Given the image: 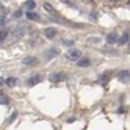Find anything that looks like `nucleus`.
Returning <instances> with one entry per match:
<instances>
[{"label":"nucleus","instance_id":"obj_2","mask_svg":"<svg viewBox=\"0 0 130 130\" xmlns=\"http://www.w3.org/2000/svg\"><path fill=\"white\" fill-rule=\"evenodd\" d=\"M66 58L68 60H71V61H78L80 58H82V52L78 50V49H71L68 53H66Z\"/></svg>","mask_w":130,"mask_h":130},{"label":"nucleus","instance_id":"obj_10","mask_svg":"<svg viewBox=\"0 0 130 130\" xmlns=\"http://www.w3.org/2000/svg\"><path fill=\"white\" fill-rule=\"evenodd\" d=\"M44 35L47 36V38H55V36H57V30H55V28H45Z\"/></svg>","mask_w":130,"mask_h":130},{"label":"nucleus","instance_id":"obj_17","mask_svg":"<svg viewBox=\"0 0 130 130\" xmlns=\"http://www.w3.org/2000/svg\"><path fill=\"white\" fill-rule=\"evenodd\" d=\"M16 83H17V80H16L14 77H10V78L6 80V85H8V86H14Z\"/></svg>","mask_w":130,"mask_h":130},{"label":"nucleus","instance_id":"obj_24","mask_svg":"<svg viewBox=\"0 0 130 130\" xmlns=\"http://www.w3.org/2000/svg\"><path fill=\"white\" fill-rule=\"evenodd\" d=\"M128 3H130V2H128Z\"/></svg>","mask_w":130,"mask_h":130},{"label":"nucleus","instance_id":"obj_8","mask_svg":"<svg viewBox=\"0 0 130 130\" xmlns=\"http://www.w3.org/2000/svg\"><path fill=\"white\" fill-rule=\"evenodd\" d=\"M35 63H36V58H35V57H27V58L22 60V64H24V66H31V64H35Z\"/></svg>","mask_w":130,"mask_h":130},{"label":"nucleus","instance_id":"obj_14","mask_svg":"<svg viewBox=\"0 0 130 130\" xmlns=\"http://www.w3.org/2000/svg\"><path fill=\"white\" fill-rule=\"evenodd\" d=\"M0 104H2V105H8V104H10V99H8L2 91H0Z\"/></svg>","mask_w":130,"mask_h":130},{"label":"nucleus","instance_id":"obj_16","mask_svg":"<svg viewBox=\"0 0 130 130\" xmlns=\"http://www.w3.org/2000/svg\"><path fill=\"white\" fill-rule=\"evenodd\" d=\"M8 36V30H5V28H2L0 30V42H3L5 41V38Z\"/></svg>","mask_w":130,"mask_h":130},{"label":"nucleus","instance_id":"obj_19","mask_svg":"<svg viewBox=\"0 0 130 130\" xmlns=\"http://www.w3.org/2000/svg\"><path fill=\"white\" fill-rule=\"evenodd\" d=\"M44 8H45V10H47L49 13H53V14H55V10H53V8H52L49 3H45V5H44Z\"/></svg>","mask_w":130,"mask_h":130},{"label":"nucleus","instance_id":"obj_23","mask_svg":"<svg viewBox=\"0 0 130 130\" xmlns=\"http://www.w3.org/2000/svg\"><path fill=\"white\" fill-rule=\"evenodd\" d=\"M0 24H5V17H0Z\"/></svg>","mask_w":130,"mask_h":130},{"label":"nucleus","instance_id":"obj_6","mask_svg":"<svg viewBox=\"0 0 130 130\" xmlns=\"http://www.w3.org/2000/svg\"><path fill=\"white\" fill-rule=\"evenodd\" d=\"M25 17H27L28 21H39V16L36 14L35 11H27V13H25Z\"/></svg>","mask_w":130,"mask_h":130},{"label":"nucleus","instance_id":"obj_15","mask_svg":"<svg viewBox=\"0 0 130 130\" xmlns=\"http://www.w3.org/2000/svg\"><path fill=\"white\" fill-rule=\"evenodd\" d=\"M86 41L91 42V44H97V42H100V38H97V36H88Z\"/></svg>","mask_w":130,"mask_h":130},{"label":"nucleus","instance_id":"obj_4","mask_svg":"<svg viewBox=\"0 0 130 130\" xmlns=\"http://www.w3.org/2000/svg\"><path fill=\"white\" fill-rule=\"evenodd\" d=\"M128 77H130V71H121V72L118 74V78H119L121 82H124V83L128 82Z\"/></svg>","mask_w":130,"mask_h":130},{"label":"nucleus","instance_id":"obj_11","mask_svg":"<svg viewBox=\"0 0 130 130\" xmlns=\"http://www.w3.org/2000/svg\"><path fill=\"white\" fill-rule=\"evenodd\" d=\"M128 39H130V35H128V33H124V35L118 39V42H119V44H127Z\"/></svg>","mask_w":130,"mask_h":130},{"label":"nucleus","instance_id":"obj_20","mask_svg":"<svg viewBox=\"0 0 130 130\" xmlns=\"http://www.w3.org/2000/svg\"><path fill=\"white\" fill-rule=\"evenodd\" d=\"M63 44H64V45H72V44H74V41H71V39H66V41H63Z\"/></svg>","mask_w":130,"mask_h":130},{"label":"nucleus","instance_id":"obj_1","mask_svg":"<svg viewBox=\"0 0 130 130\" xmlns=\"http://www.w3.org/2000/svg\"><path fill=\"white\" fill-rule=\"evenodd\" d=\"M27 28H28V27H17V28H13V31L10 33L11 39H13V41H19V39L22 38V36L25 35Z\"/></svg>","mask_w":130,"mask_h":130},{"label":"nucleus","instance_id":"obj_12","mask_svg":"<svg viewBox=\"0 0 130 130\" xmlns=\"http://www.w3.org/2000/svg\"><path fill=\"white\" fill-rule=\"evenodd\" d=\"M39 82H41V77H39V75H33V77H30V80H28V85L33 86V85H36V83H39Z\"/></svg>","mask_w":130,"mask_h":130},{"label":"nucleus","instance_id":"obj_9","mask_svg":"<svg viewBox=\"0 0 130 130\" xmlns=\"http://www.w3.org/2000/svg\"><path fill=\"white\" fill-rule=\"evenodd\" d=\"M107 42H108V44H115V42H118V35H116V33H110V35L107 36Z\"/></svg>","mask_w":130,"mask_h":130},{"label":"nucleus","instance_id":"obj_3","mask_svg":"<svg viewBox=\"0 0 130 130\" xmlns=\"http://www.w3.org/2000/svg\"><path fill=\"white\" fill-rule=\"evenodd\" d=\"M58 49H55V47H52V49H49V50H45V60H53L55 57H58Z\"/></svg>","mask_w":130,"mask_h":130},{"label":"nucleus","instance_id":"obj_18","mask_svg":"<svg viewBox=\"0 0 130 130\" xmlns=\"http://www.w3.org/2000/svg\"><path fill=\"white\" fill-rule=\"evenodd\" d=\"M108 75H110V74H108V72H107V74H104V75H100V77H99V78H100L99 82H102V83H105V82L108 80Z\"/></svg>","mask_w":130,"mask_h":130},{"label":"nucleus","instance_id":"obj_7","mask_svg":"<svg viewBox=\"0 0 130 130\" xmlns=\"http://www.w3.org/2000/svg\"><path fill=\"white\" fill-rule=\"evenodd\" d=\"M89 64H91L89 58H80V60L77 61V66H78V68H86V66H89Z\"/></svg>","mask_w":130,"mask_h":130},{"label":"nucleus","instance_id":"obj_22","mask_svg":"<svg viewBox=\"0 0 130 130\" xmlns=\"http://www.w3.org/2000/svg\"><path fill=\"white\" fill-rule=\"evenodd\" d=\"M5 83H6V82H5L3 78H0V86H2V85H5Z\"/></svg>","mask_w":130,"mask_h":130},{"label":"nucleus","instance_id":"obj_5","mask_svg":"<svg viewBox=\"0 0 130 130\" xmlns=\"http://www.w3.org/2000/svg\"><path fill=\"white\" fill-rule=\"evenodd\" d=\"M50 82H61L64 80V74L63 72H55V74H50Z\"/></svg>","mask_w":130,"mask_h":130},{"label":"nucleus","instance_id":"obj_13","mask_svg":"<svg viewBox=\"0 0 130 130\" xmlns=\"http://www.w3.org/2000/svg\"><path fill=\"white\" fill-rule=\"evenodd\" d=\"M25 8L28 11H33L36 8V2H33V0H28V2H25Z\"/></svg>","mask_w":130,"mask_h":130},{"label":"nucleus","instance_id":"obj_21","mask_svg":"<svg viewBox=\"0 0 130 130\" xmlns=\"http://www.w3.org/2000/svg\"><path fill=\"white\" fill-rule=\"evenodd\" d=\"M21 16H22V11H21V10L14 13V17H21Z\"/></svg>","mask_w":130,"mask_h":130}]
</instances>
